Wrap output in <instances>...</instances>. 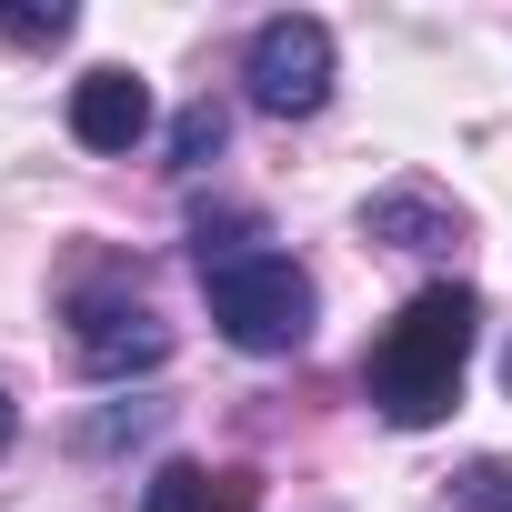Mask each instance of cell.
<instances>
[{
	"instance_id": "3",
	"label": "cell",
	"mask_w": 512,
	"mask_h": 512,
	"mask_svg": "<svg viewBox=\"0 0 512 512\" xmlns=\"http://www.w3.org/2000/svg\"><path fill=\"white\" fill-rule=\"evenodd\" d=\"M71 362L91 382H131V372L171 362V322L141 302V282H81L71 292Z\"/></svg>"
},
{
	"instance_id": "8",
	"label": "cell",
	"mask_w": 512,
	"mask_h": 512,
	"mask_svg": "<svg viewBox=\"0 0 512 512\" xmlns=\"http://www.w3.org/2000/svg\"><path fill=\"white\" fill-rule=\"evenodd\" d=\"M251 251H262V221H251V211H201V221H191V262H201V272L251 262Z\"/></svg>"
},
{
	"instance_id": "2",
	"label": "cell",
	"mask_w": 512,
	"mask_h": 512,
	"mask_svg": "<svg viewBox=\"0 0 512 512\" xmlns=\"http://www.w3.org/2000/svg\"><path fill=\"white\" fill-rule=\"evenodd\" d=\"M201 292H211V322H221V342H241V352H302L312 342V322H322V292H312V272L302 262H282V251H251V262H221V272H201Z\"/></svg>"
},
{
	"instance_id": "10",
	"label": "cell",
	"mask_w": 512,
	"mask_h": 512,
	"mask_svg": "<svg viewBox=\"0 0 512 512\" xmlns=\"http://www.w3.org/2000/svg\"><path fill=\"white\" fill-rule=\"evenodd\" d=\"M0 41H31V51L71 41V0H51V11H0Z\"/></svg>"
},
{
	"instance_id": "1",
	"label": "cell",
	"mask_w": 512,
	"mask_h": 512,
	"mask_svg": "<svg viewBox=\"0 0 512 512\" xmlns=\"http://www.w3.org/2000/svg\"><path fill=\"white\" fill-rule=\"evenodd\" d=\"M472 332H482V302H472L462 282H432V292H412V302H402V322H392V332L372 342V362H362V392H372V412H382V422H402V432L442 422V412L462 402Z\"/></svg>"
},
{
	"instance_id": "12",
	"label": "cell",
	"mask_w": 512,
	"mask_h": 512,
	"mask_svg": "<svg viewBox=\"0 0 512 512\" xmlns=\"http://www.w3.org/2000/svg\"><path fill=\"white\" fill-rule=\"evenodd\" d=\"M452 492H462V512H512V472H502V462H472Z\"/></svg>"
},
{
	"instance_id": "4",
	"label": "cell",
	"mask_w": 512,
	"mask_h": 512,
	"mask_svg": "<svg viewBox=\"0 0 512 512\" xmlns=\"http://www.w3.org/2000/svg\"><path fill=\"white\" fill-rule=\"evenodd\" d=\"M241 91H251V111H272V121L322 111V101H332V31H322L312 11L262 21L251 51H241Z\"/></svg>"
},
{
	"instance_id": "9",
	"label": "cell",
	"mask_w": 512,
	"mask_h": 512,
	"mask_svg": "<svg viewBox=\"0 0 512 512\" xmlns=\"http://www.w3.org/2000/svg\"><path fill=\"white\" fill-rule=\"evenodd\" d=\"M221 141H231V111H221V101H191V111L171 121V171H201V161H221Z\"/></svg>"
},
{
	"instance_id": "5",
	"label": "cell",
	"mask_w": 512,
	"mask_h": 512,
	"mask_svg": "<svg viewBox=\"0 0 512 512\" xmlns=\"http://www.w3.org/2000/svg\"><path fill=\"white\" fill-rule=\"evenodd\" d=\"M141 131H151V81L91 71V81L71 91V141H81V151H131Z\"/></svg>"
},
{
	"instance_id": "13",
	"label": "cell",
	"mask_w": 512,
	"mask_h": 512,
	"mask_svg": "<svg viewBox=\"0 0 512 512\" xmlns=\"http://www.w3.org/2000/svg\"><path fill=\"white\" fill-rule=\"evenodd\" d=\"M11 432H21V412H11V392H0V452H11Z\"/></svg>"
},
{
	"instance_id": "6",
	"label": "cell",
	"mask_w": 512,
	"mask_h": 512,
	"mask_svg": "<svg viewBox=\"0 0 512 512\" xmlns=\"http://www.w3.org/2000/svg\"><path fill=\"white\" fill-rule=\"evenodd\" d=\"M362 231L392 241V251H452V241H462V211H452L442 191L402 181V191H372V201H362Z\"/></svg>"
},
{
	"instance_id": "14",
	"label": "cell",
	"mask_w": 512,
	"mask_h": 512,
	"mask_svg": "<svg viewBox=\"0 0 512 512\" xmlns=\"http://www.w3.org/2000/svg\"><path fill=\"white\" fill-rule=\"evenodd\" d=\"M502 382H512V352H502Z\"/></svg>"
},
{
	"instance_id": "7",
	"label": "cell",
	"mask_w": 512,
	"mask_h": 512,
	"mask_svg": "<svg viewBox=\"0 0 512 512\" xmlns=\"http://www.w3.org/2000/svg\"><path fill=\"white\" fill-rule=\"evenodd\" d=\"M262 482L251 472H211V462H161L141 482V512H251Z\"/></svg>"
},
{
	"instance_id": "11",
	"label": "cell",
	"mask_w": 512,
	"mask_h": 512,
	"mask_svg": "<svg viewBox=\"0 0 512 512\" xmlns=\"http://www.w3.org/2000/svg\"><path fill=\"white\" fill-rule=\"evenodd\" d=\"M151 422H161V402H121V412H101V422H91L81 442H91V452H111V442H141Z\"/></svg>"
}]
</instances>
